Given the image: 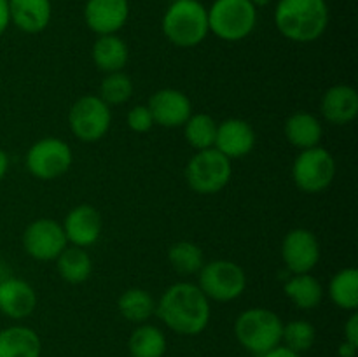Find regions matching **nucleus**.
Listing matches in <instances>:
<instances>
[{"instance_id": "1", "label": "nucleus", "mask_w": 358, "mask_h": 357, "mask_svg": "<svg viewBox=\"0 0 358 357\" xmlns=\"http://www.w3.org/2000/svg\"><path fill=\"white\" fill-rule=\"evenodd\" d=\"M156 315L182 336H196L210 322V301L196 284L177 282L168 287L156 303Z\"/></svg>"}, {"instance_id": "2", "label": "nucleus", "mask_w": 358, "mask_h": 357, "mask_svg": "<svg viewBox=\"0 0 358 357\" xmlns=\"http://www.w3.org/2000/svg\"><path fill=\"white\" fill-rule=\"evenodd\" d=\"M331 10L325 0H278L275 24L280 34L292 42L308 44L325 34Z\"/></svg>"}, {"instance_id": "3", "label": "nucleus", "mask_w": 358, "mask_h": 357, "mask_svg": "<svg viewBox=\"0 0 358 357\" xmlns=\"http://www.w3.org/2000/svg\"><path fill=\"white\" fill-rule=\"evenodd\" d=\"M163 34L178 48L199 46L210 34L208 13L199 0H173L163 16Z\"/></svg>"}, {"instance_id": "4", "label": "nucleus", "mask_w": 358, "mask_h": 357, "mask_svg": "<svg viewBox=\"0 0 358 357\" xmlns=\"http://www.w3.org/2000/svg\"><path fill=\"white\" fill-rule=\"evenodd\" d=\"M282 318L268 308H248L234 322L240 345L259 357L282 343Z\"/></svg>"}, {"instance_id": "5", "label": "nucleus", "mask_w": 358, "mask_h": 357, "mask_svg": "<svg viewBox=\"0 0 358 357\" xmlns=\"http://www.w3.org/2000/svg\"><path fill=\"white\" fill-rule=\"evenodd\" d=\"M208 13V28L226 42L247 38L257 24V7L250 0H213Z\"/></svg>"}, {"instance_id": "6", "label": "nucleus", "mask_w": 358, "mask_h": 357, "mask_svg": "<svg viewBox=\"0 0 358 357\" xmlns=\"http://www.w3.org/2000/svg\"><path fill=\"white\" fill-rule=\"evenodd\" d=\"M233 164L215 147L198 150L185 167V181L198 195H215L231 181Z\"/></svg>"}, {"instance_id": "7", "label": "nucleus", "mask_w": 358, "mask_h": 357, "mask_svg": "<svg viewBox=\"0 0 358 357\" xmlns=\"http://www.w3.org/2000/svg\"><path fill=\"white\" fill-rule=\"evenodd\" d=\"M198 287L208 300L234 301L247 289V273L238 262L215 259L203 265L198 273Z\"/></svg>"}, {"instance_id": "8", "label": "nucleus", "mask_w": 358, "mask_h": 357, "mask_svg": "<svg viewBox=\"0 0 358 357\" xmlns=\"http://www.w3.org/2000/svg\"><path fill=\"white\" fill-rule=\"evenodd\" d=\"M336 175V161L324 147L317 146L297 154L292 164V178L297 188L308 195L325 191Z\"/></svg>"}, {"instance_id": "9", "label": "nucleus", "mask_w": 358, "mask_h": 357, "mask_svg": "<svg viewBox=\"0 0 358 357\" xmlns=\"http://www.w3.org/2000/svg\"><path fill=\"white\" fill-rule=\"evenodd\" d=\"M110 107L98 94H84L70 107V130L83 142H98L103 139L110 130Z\"/></svg>"}, {"instance_id": "10", "label": "nucleus", "mask_w": 358, "mask_h": 357, "mask_svg": "<svg viewBox=\"0 0 358 357\" xmlns=\"http://www.w3.org/2000/svg\"><path fill=\"white\" fill-rule=\"evenodd\" d=\"M72 149L56 136L37 140L27 153V168L35 178L52 181L62 177L72 167Z\"/></svg>"}, {"instance_id": "11", "label": "nucleus", "mask_w": 358, "mask_h": 357, "mask_svg": "<svg viewBox=\"0 0 358 357\" xmlns=\"http://www.w3.org/2000/svg\"><path fill=\"white\" fill-rule=\"evenodd\" d=\"M21 240L24 252L37 261H52L69 245L62 224L48 217L31 220Z\"/></svg>"}, {"instance_id": "12", "label": "nucleus", "mask_w": 358, "mask_h": 357, "mask_svg": "<svg viewBox=\"0 0 358 357\" xmlns=\"http://www.w3.org/2000/svg\"><path fill=\"white\" fill-rule=\"evenodd\" d=\"M282 259L294 275L310 273L320 261V244L313 231L304 227L289 231L282 241Z\"/></svg>"}, {"instance_id": "13", "label": "nucleus", "mask_w": 358, "mask_h": 357, "mask_svg": "<svg viewBox=\"0 0 358 357\" xmlns=\"http://www.w3.org/2000/svg\"><path fill=\"white\" fill-rule=\"evenodd\" d=\"M147 107L152 114L154 122L164 128L184 126L185 121L192 115V104L187 94L173 88L156 91L150 97Z\"/></svg>"}, {"instance_id": "14", "label": "nucleus", "mask_w": 358, "mask_h": 357, "mask_svg": "<svg viewBox=\"0 0 358 357\" xmlns=\"http://www.w3.org/2000/svg\"><path fill=\"white\" fill-rule=\"evenodd\" d=\"M128 18V0H87L84 6V21L96 35L117 34Z\"/></svg>"}, {"instance_id": "15", "label": "nucleus", "mask_w": 358, "mask_h": 357, "mask_svg": "<svg viewBox=\"0 0 358 357\" xmlns=\"http://www.w3.org/2000/svg\"><path fill=\"white\" fill-rule=\"evenodd\" d=\"M63 231H65L66 240L76 247H90V245L96 244L98 238L101 234V216L93 205H77L66 214L65 220H63Z\"/></svg>"}, {"instance_id": "16", "label": "nucleus", "mask_w": 358, "mask_h": 357, "mask_svg": "<svg viewBox=\"0 0 358 357\" xmlns=\"http://www.w3.org/2000/svg\"><path fill=\"white\" fill-rule=\"evenodd\" d=\"M217 150L229 160H238L252 153L255 147V132L250 122L240 118H231L217 126L215 144Z\"/></svg>"}, {"instance_id": "17", "label": "nucleus", "mask_w": 358, "mask_h": 357, "mask_svg": "<svg viewBox=\"0 0 358 357\" xmlns=\"http://www.w3.org/2000/svg\"><path fill=\"white\" fill-rule=\"evenodd\" d=\"M37 307V293L24 280L9 276L0 282V312L9 318L28 317Z\"/></svg>"}, {"instance_id": "18", "label": "nucleus", "mask_w": 358, "mask_h": 357, "mask_svg": "<svg viewBox=\"0 0 358 357\" xmlns=\"http://www.w3.org/2000/svg\"><path fill=\"white\" fill-rule=\"evenodd\" d=\"M322 114L336 126L350 125L358 115V93L348 84H336L322 97Z\"/></svg>"}, {"instance_id": "19", "label": "nucleus", "mask_w": 358, "mask_h": 357, "mask_svg": "<svg viewBox=\"0 0 358 357\" xmlns=\"http://www.w3.org/2000/svg\"><path fill=\"white\" fill-rule=\"evenodd\" d=\"M10 23L24 34H41L51 23V0H7Z\"/></svg>"}, {"instance_id": "20", "label": "nucleus", "mask_w": 358, "mask_h": 357, "mask_svg": "<svg viewBox=\"0 0 358 357\" xmlns=\"http://www.w3.org/2000/svg\"><path fill=\"white\" fill-rule=\"evenodd\" d=\"M91 56H93L94 65L101 72H121L126 66V63H128L129 49L128 44L117 34L98 35V38L93 44V49H91Z\"/></svg>"}, {"instance_id": "21", "label": "nucleus", "mask_w": 358, "mask_h": 357, "mask_svg": "<svg viewBox=\"0 0 358 357\" xmlns=\"http://www.w3.org/2000/svg\"><path fill=\"white\" fill-rule=\"evenodd\" d=\"M42 343L27 326H9L0 331V357H41Z\"/></svg>"}, {"instance_id": "22", "label": "nucleus", "mask_w": 358, "mask_h": 357, "mask_svg": "<svg viewBox=\"0 0 358 357\" xmlns=\"http://www.w3.org/2000/svg\"><path fill=\"white\" fill-rule=\"evenodd\" d=\"M322 135H324L322 122L310 112H296L285 121L287 140L301 150L320 146Z\"/></svg>"}, {"instance_id": "23", "label": "nucleus", "mask_w": 358, "mask_h": 357, "mask_svg": "<svg viewBox=\"0 0 358 357\" xmlns=\"http://www.w3.org/2000/svg\"><path fill=\"white\" fill-rule=\"evenodd\" d=\"M56 270L65 282L83 284L90 279L91 272H93V261L83 247L66 245L62 254L56 258Z\"/></svg>"}, {"instance_id": "24", "label": "nucleus", "mask_w": 358, "mask_h": 357, "mask_svg": "<svg viewBox=\"0 0 358 357\" xmlns=\"http://www.w3.org/2000/svg\"><path fill=\"white\" fill-rule=\"evenodd\" d=\"M283 289H285L287 298L301 310H313L322 303V298H324L320 282L311 273L294 275Z\"/></svg>"}, {"instance_id": "25", "label": "nucleus", "mask_w": 358, "mask_h": 357, "mask_svg": "<svg viewBox=\"0 0 358 357\" xmlns=\"http://www.w3.org/2000/svg\"><path fill=\"white\" fill-rule=\"evenodd\" d=\"M117 308L126 321L135 322V324H145L156 314V301L145 289L131 287L119 296Z\"/></svg>"}, {"instance_id": "26", "label": "nucleus", "mask_w": 358, "mask_h": 357, "mask_svg": "<svg viewBox=\"0 0 358 357\" xmlns=\"http://www.w3.org/2000/svg\"><path fill=\"white\" fill-rule=\"evenodd\" d=\"M131 357H163L166 352V336L152 324H140L128 340Z\"/></svg>"}, {"instance_id": "27", "label": "nucleus", "mask_w": 358, "mask_h": 357, "mask_svg": "<svg viewBox=\"0 0 358 357\" xmlns=\"http://www.w3.org/2000/svg\"><path fill=\"white\" fill-rule=\"evenodd\" d=\"M329 294L341 310L357 312L358 308V270H339L329 284Z\"/></svg>"}, {"instance_id": "28", "label": "nucleus", "mask_w": 358, "mask_h": 357, "mask_svg": "<svg viewBox=\"0 0 358 357\" xmlns=\"http://www.w3.org/2000/svg\"><path fill=\"white\" fill-rule=\"evenodd\" d=\"M217 121L208 114H192L184 125V135L196 150L210 149L215 144Z\"/></svg>"}, {"instance_id": "29", "label": "nucleus", "mask_w": 358, "mask_h": 357, "mask_svg": "<svg viewBox=\"0 0 358 357\" xmlns=\"http://www.w3.org/2000/svg\"><path fill=\"white\" fill-rule=\"evenodd\" d=\"M168 261H170L171 268L182 275L199 273V270L205 265L203 251L199 248V245L192 244V241H177L171 245L168 251Z\"/></svg>"}, {"instance_id": "30", "label": "nucleus", "mask_w": 358, "mask_h": 357, "mask_svg": "<svg viewBox=\"0 0 358 357\" xmlns=\"http://www.w3.org/2000/svg\"><path fill=\"white\" fill-rule=\"evenodd\" d=\"M133 80L128 74L112 72L103 77L100 84V94L98 97L110 107V105H121L131 98Z\"/></svg>"}, {"instance_id": "31", "label": "nucleus", "mask_w": 358, "mask_h": 357, "mask_svg": "<svg viewBox=\"0 0 358 357\" xmlns=\"http://www.w3.org/2000/svg\"><path fill=\"white\" fill-rule=\"evenodd\" d=\"M315 340H317V329L311 322L297 318V321H290L289 324H283L282 342H285L287 349L294 352H306L313 346Z\"/></svg>"}, {"instance_id": "32", "label": "nucleus", "mask_w": 358, "mask_h": 357, "mask_svg": "<svg viewBox=\"0 0 358 357\" xmlns=\"http://www.w3.org/2000/svg\"><path fill=\"white\" fill-rule=\"evenodd\" d=\"M126 122H128V128L135 133H145L156 125L147 105H135L126 115Z\"/></svg>"}, {"instance_id": "33", "label": "nucleus", "mask_w": 358, "mask_h": 357, "mask_svg": "<svg viewBox=\"0 0 358 357\" xmlns=\"http://www.w3.org/2000/svg\"><path fill=\"white\" fill-rule=\"evenodd\" d=\"M345 342L358 349V314L353 312L345 324Z\"/></svg>"}, {"instance_id": "34", "label": "nucleus", "mask_w": 358, "mask_h": 357, "mask_svg": "<svg viewBox=\"0 0 358 357\" xmlns=\"http://www.w3.org/2000/svg\"><path fill=\"white\" fill-rule=\"evenodd\" d=\"M9 24H10L9 2H7V0H0V37L6 34V30Z\"/></svg>"}, {"instance_id": "35", "label": "nucleus", "mask_w": 358, "mask_h": 357, "mask_svg": "<svg viewBox=\"0 0 358 357\" xmlns=\"http://www.w3.org/2000/svg\"><path fill=\"white\" fill-rule=\"evenodd\" d=\"M262 357H301V354L294 352V350L287 349V346H275L273 350L266 352Z\"/></svg>"}, {"instance_id": "36", "label": "nucleus", "mask_w": 358, "mask_h": 357, "mask_svg": "<svg viewBox=\"0 0 358 357\" xmlns=\"http://www.w3.org/2000/svg\"><path fill=\"white\" fill-rule=\"evenodd\" d=\"M7 170H9V156H7L6 150L0 147V181L6 177Z\"/></svg>"}, {"instance_id": "37", "label": "nucleus", "mask_w": 358, "mask_h": 357, "mask_svg": "<svg viewBox=\"0 0 358 357\" xmlns=\"http://www.w3.org/2000/svg\"><path fill=\"white\" fill-rule=\"evenodd\" d=\"M338 352H339V356H341V357H355L357 346L350 345L348 342H343L341 345H339Z\"/></svg>"}, {"instance_id": "38", "label": "nucleus", "mask_w": 358, "mask_h": 357, "mask_svg": "<svg viewBox=\"0 0 358 357\" xmlns=\"http://www.w3.org/2000/svg\"><path fill=\"white\" fill-rule=\"evenodd\" d=\"M250 2L254 4L255 7H266L269 2H271V0H250Z\"/></svg>"}]
</instances>
